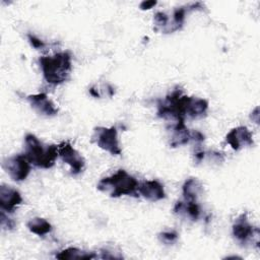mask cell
<instances>
[{
  "label": "cell",
  "instance_id": "6da1fadb",
  "mask_svg": "<svg viewBox=\"0 0 260 260\" xmlns=\"http://www.w3.org/2000/svg\"><path fill=\"white\" fill-rule=\"evenodd\" d=\"M39 66L44 80L51 85H60L66 82L72 71V55L69 51H61L53 55H44L39 58Z\"/></svg>",
  "mask_w": 260,
  "mask_h": 260
},
{
  "label": "cell",
  "instance_id": "7a4b0ae2",
  "mask_svg": "<svg viewBox=\"0 0 260 260\" xmlns=\"http://www.w3.org/2000/svg\"><path fill=\"white\" fill-rule=\"evenodd\" d=\"M23 153L31 166L38 169H51L59 157L58 145L45 144L32 133H27L23 139Z\"/></svg>",
  "mask_w": 260,
  "mask_h": 260
},
{
  "label": "cell",
  "instance_id": "3957f363",
  "mask_svg": "<svg viewBox=\"0 0 260 260\" xmlns=\"http://www.w3.org/2000/svg\"><path fill=\"white\" fill-rule=\"evenodd\" d=\"M138 185L139 182L134 176L130 175L127 171L120 169L111 176L102 178L96 184V189L112 198H119L122 196L137 197L139 196Z\"/></svg>",
  "mask_w": 260,
  "mask_h": 260
},
{
  "label": "cell",
  "instance_id": "277c9868",
  "mask_svg": "<svg viewBox=\"0 0 260 260\" xmlns=\"http://www.w3.org/2000/svg\"><path fill=\"white\" fill-rule=\"evenodd\" d=\"M183 94V89L180 86H176L156 104V116L167 122L169 127L179 123H185L186 119L181 107V98Z\"/></svg>",
  "mask_w": 260,
  "mask_h": 260
},
{
  "label": "cell",
  "instance_id": "5b68a950",
  "mask_svg": "<svg viewBox=\"0 0 260 260\" xmlns=\"http://www.w3.org/2000/svg\"><path fill=\"white\" fill-rule=\"evenodd\" d=\"M232 235L234 239L243 246H259V229L250 222L247 212L241 213L234 220L232 225Z\"/></svg>",
  "mask_w": 260,
  "mask_h": 260
},
{
  "label": "cell",
  "instance_id": "8992f818",
  "mask_svg": "<svg viewBox=\"0 0 260 260\" xmlns=\"http://www.w3.org/2000/svg\"><path fill=\"white\" fill-rule=\"evenodd\" d=\"M91 142L95 143L98 147L109 152L111 155L117 156L122 153L118 136V129L116 126L95 127L91 136Z\"/></svg>",
  "mask_w": 260,
  "mask_h": 260
},
{
  "label": "cell",
  "instance_id": "52a82bcc",
  "mask_svg": "<svg viewBox=\"0 0 260 260\" xmlns=\"http://www.w3.org/2000/svg\"><path fill=\"white\" fill-rule=\"evenodd\" d=\"M2 169L14 182L24 181L31 170V165L24 153L7 156L2 161Z\"/></svg>",
  "mask_w": 260,
  "mask_h": 260
},
{
  "label": "cell",
  "instance_id": "ba28073f",
  "mask_svg": "<svg viewBox=\"0 0 260 260\" xmlns=\"http://www.w3.org/2000/svg\"><path fill=\"white\" fill-rule=\"evenodd\" d=\"M58 152L61 160L69 166L71 175L77 176L84 171L85 159L70 141H63L58 144Z\"/></svg>",
  "mask_w": 260,
  "mask_h": 260
},
{
  "label": "cell",
  "instance_id": "9c48e42d",
  "mask_svg": "<svg viewBox=\"0 0 260 260\" xmlns=\"http://www.w3.org/2000/svg\"><path fill=\"white\" fill-rule=\"evenodd\" d=\"M181 106L185 119L188 118L192 120L205 118L209 109V103L206 99L187 94L182 95Z\"/></svg>",
  "mask_w": 260,
  "mask_h": 260
},
{
  "label": "cell",
  "instance_id": "30bf717a",
  "mask_svg": "<svg viewBox=\"0 0 260 260\" xmlns=\"http://www.w3.org/2000/svg\"><path fill=\"white\" fill-rule=\"evenodd\" d=\"M26 102L38 115L43 117H55L59 112L56 104L45 92L28 94Z\"/></svg>",
  "mask_w": 260,
  "mask_h": 260
},
{
  "label": "cell",
  "instance_id": "8fae6325",
  "mask_svg": "<svg viewBox=\"0 0 260 260\" xmlns=\"http://www.w3.org/2000/svg\"><path fill=\"white\" fill-rule=\"evenodd\" d=\"M224 141L235 151H239L254 144L253 134L246 126H237L231 129L226 133Z\"/></svg>",
  "mask_w": 260,
  "mask_h": 260
},
{
  "label": "cell",
  "instance_id": "7c38bea8",
  "mask_svg": "<svg viewBox=\"0 0 260 260\" xmlns=\"http://www.w3.org/2000/svg\"><path fill=\"white\" fill-rule=\"evenodd\" d=\"M23 199L20 192L12 186L1 184L0 185V208L1 210L11 213L21 203Z\"/></svg>",
  "mask_w": 260,
  "mask_h": 260
},
{
  "label": "cell",
  "instance_id": "4fadbf2b",
  "mask_svg": "<svg viewBox=\"0 0 260 260\" xmlns=\"http://www.w3.org/2000/svg\"><path fill=\"white\" fill-rule=\"evenodd\" d=\"M138 195L150 202H157L167 197L164 185L157 180H145L139 183Z\"/></svg>",
  "mask_w": 260,
  "mask_h": 260
},
{
  "label": "cell",
  "instance_id": "5bb4252c",
  "mask_svg": "<svg viewBox=\"0 0 260 260\" xmlns=\"http://www.w3.org/2000/svg\"><path fill=\"white\" fill-rule=\"evenodd\" d=\"M173 212L180 218L190 221H197L201 216L202 210L197 201H189L183 199L175 203Z\"/></svg>",
  "mask_w": 260,
  "mask_h": 260
},
{
  "label": "cell",
  "instance_id": "9a60e30c",
  "mask_svg": "<svg viewBox=\"0 0 260 260\" xmlns=\"http://www.w3.org/2000/svg\"><path fill=\"white\" fill-rule=\"evenodd\" d=\"M168 129L170 131L169 144L172 148L184 146L191 142V130L185 123L170 126Z\"/></svg>",
  "mask_w": 260,
  "mask_h": 260
},
{
  "label": "cell",
  "instance_id": "2e32d148",
  "mask_svg": "<svg viewBox=\"0 0 260 260\" xmlns=\"http://www.w3.org/2000/svg\"><path fill=\"white\" fill-rule=\"evenodd\" d=\"M203 192L204 186L198 178L190 177L182 185V195L185 200L197 201L203 195Z\"/></svg>",
  "mask_w": 260,
  "mask_h": 260
},
{
  "label": "cell",
  "instance_id": "e0dca14e",
  "mask_svg": "<svg viewBox=\"0 0 260 260\" xmlns=\"http://www.w3.org/2000/svg\"><path fill=\"white\" fill-rule=\"evenodd\" d=\"M55 257L57 259H61V260H74V259L90 260V259L98 258V255L93 252L84 251L77 247H67V248L59 251L55 255Z\"/></svg>",
  "mask_w": 260,
  "mask_h": 260
},
{
  "label": "cell",
  "instance_id": "ac0fdd59",
  "mask_svg": "<svg viewBox=\"0 0 260 260\" xmlns=\"http://www.w3.org/2000/svg\"><path fill=\"white\" fill-rule=\"evenodd\" d=\"M26 228L31 234L37 235L39 237H44L50 234L53 230L52 224L46 218L39 216L28 219L26 222Z\"/></svg>",
  "mask_w": 260,
  "mask_h": 260
},
{
  "label": "cell",
  "instance_id": "d6986e66",
  "mask_svg": "<svg viewBox=\"0 0 260 260\" xmlns=\"http://www.w3.org/2000/svg\"><path fill=\"white\" fill-rule=\"evenodd\" d=\"M157 239L160 243L167 246L174 245L178 239H179V234L175 230H165L158 233Z\"/></svg>",
  "mask_w": 260,
  "mask_h": 260
},
{
  "label": "cell",
  "instance_id": "ffe728a7",
  "mask_svg": "<svg viewBox=\"0 0 260 260\" xmlns=\"http://www.w3.org/2000/svg\"><path fill=\"white\" fill-rule=\"evenodd\" d=\"M170 15L164 11H156L153 14V25L155 31H161L169 22Z\"/></svg>",
  "mask_w": 260,
  "mask_h": 260
},
{
  "label": "cell",
  "instance_id": "44dd1931",
  "mask_svg": "<svg viewBox=\"0 0 260 260\" xmlns=\"http://www.w3.org/2000/svg\"><path fill=\"white\" fill-rule=\"evenodd\" d=\"M98 257L102 259H122L123 255L119 250H116L115 248L105 247L100 250V256Z\"/></svg>",
  "mask_w": 260,
  "mask_h": 260
},
{
  "label": "cell",
  "instance_id": "7402d4cb",
  "mask_svg": "<svg viewBox=\"0 0 260 260\" xmlns=\"http://www.w3.org/2000/svg\"><path fill=\"white\" fill-rule=\"evenodd\" d=\"M204 160H207L208 162L211 164L219 165L224 161V155L222 152L217 150H206Z\"/></svg>",
  "mask_w": 260,
  "mask_h": 260
},
{
  "label": "cell",
  "instance_id": "603a6c76",
  "mask_svg": "<svg viewBox=\"0 0 260 260\" xmlns=\"http://www.w3.org/2000/svg\"><path fill=\"white\" fill-rule=\"evenodd\" d=\"M9 213L1 210L0 212V222L1 228L4 231H12L15 228V221L8 216Z\"/></svg>",
  "mask_w": 260,
  "mask_h": 260
},
{
  "label": "cell",
  "instance_id": "cb8c5ba5",
  "mask_svg": "<svg viewBox=\"0 0 260 260\" xmlns=\"http://www.w3.org/2000/svg\"><path fill=\"white\" fill-rule=\"evenodd\" d=\"M26 37H27V41L30 44V46L32 48H35L36 50H42V49L45 48L46 44L40 38H38L37 36H35L32 34H27Z\"/></svg>",
  "mask_w": 260,
  "mask_h": 260
},
{
  "label": "cell",
  "instance_id": "d4e9b609",
  "mask_svg": "<svg viewBox=\"0 0 260 260\" xmlns=\"http://www.w3.org/2000/svg\"><path fill=\"white\" fill-rule=\"evenodd\" d=\"M156 1H142L139 4V7L141 10H149L151 8H153L156 5Z\"/></svg>",
  "mask_w": 260,
  "mask_h": 260
},
{
  "label": "cell",
  "instance_id": "484cf974",
  "mask_svg": "<svg viewBox=\"0 0 260 260\" xmlns=\"http://www.w3.org/2000/svg\"><path fill=\"white\" fill-rule=\"evenodd\" d=\"M250 117H251V120H252L254 123L258 124V122H259V108H258V107H256V108L251 112Z\"/></svg>",
  "mask_w": 260,
  "mask_h": 260
}]
</instances>
